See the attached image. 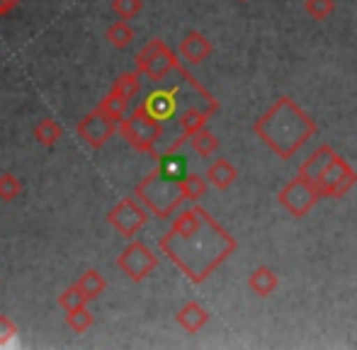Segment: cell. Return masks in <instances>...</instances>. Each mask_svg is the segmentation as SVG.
Listing matches in <instances>:
<instances>
[{
  "label": "cell",
  "instance_id": "obj_16",
  "mask_svg": "<svg viewBox=\"0 0 357 350\" xmlns=\"http://www.w3.org/2000/svg\"><path fill=\"white\" fill-rule=\"evenodd\" d=\"M207 183L214 185L216 190H229L231 185L236 183V178H238V171H236V166L229 161V158H216L212 166L207 168Z\"/></svg>",
  "mask_w": 357,
  "mask_h": 350
},
{
  "label": "cell",
  "instance_id": "obj_10",
  "mask_svg": "<svg viewBox=\"0 0 357 350\" xmlns=\"http://www.w3.org/2000/svg\"><path fill=\"white\" fill-rule=\"evenodd\" d=\"M75 132H78V137L83 139L85 146L102 149L105 144L114 137V132H119V127H117L114 119H109L107 114H102L98 107H95L93 112L85 114V117L80 119L78 127H75Z\"/></svg>",
  "mask_w": 357,
  "mask_h": 350
},
{
  "label": "cell",
  "instance_id": "obj_32",
  "mask_svg": "<svg viewBox=\"0 0 357 350\" xmlns=\"http://www.w3.org/2000/svg\"><path fill=\"white\" fill-rule=\"evenodd\" d=\"M241 3H248V0H241Z\"/></svg>",
  "mask_w": 357,
  "mask_h": 350
},
{
  "label": "cell",
  "instance_id": "obj_31",
  "mask_svg": "<svg viewBox=\"0 0 357 350\" xmlns=\"http://www.w3.org/2000/svg\"><path fill=\"white\" fill-rule=\"evenodd\" d=\"M20 5V0H0V17H5L8 13H13Z\"/></svg>",
  "mask_w": 357,
  "mask_h": 350
},
{
  "label": "cell",
  "instance_id": "obj_13",
  "mask_svg": "<svg viewBox=\"0 0 357 350\" xmlns=\"http://www.w3.org/2000/svg\"><path fill=\"white\" fill-rule=\"evenodd\" d=\"M335 151L328 146V144H321L319 149H316L314 153H311L309 158H306L304 163L299 166V175H304L306 180H311V183H316V180L321 178V173L326 171V166H328L331 161H333Z\"/></svg>",
  "mask_w": 357,
  "mask_h": 350
},
{
  "label": "cell",
  "instance_id": "obj_29",
  "mask_svg": "<svg viewBox=\"0 0 357 350\" xmlns=\"http://www.w3.org/2000/svg\"><path fill=\"white\" fill-rule=\"evenodd\" d=\"M112 10L119 20H132L144 10V0H112Z\"/></svg>",
  "mask_w": 357,
  "mask_h": 350
},
{
  "label": "cell",
  "instance_id": "obj_3",
  "mask_svg": "<svg viewBox=\"0 0 357 350\" xmlns=\"http://www.w3.org/2000/svg\"><path fill=\"white\" fill-rule=\"evenodd\" d=\"M134 195H137L146 204V209H151L158 219H168L170 214L180 207V202H185L183 178H173V175L155 168L153 173H149L142 183L137 185V192Z\"/></svg>",
  "mask_w": 357,
  "mask_h": 350
},
{
  "label": "cell",
  "instance_id": "obj_15",
  "mask_svg": "<svg viewBox=\"0 0 357 350\" xmlns=\"http://www.w3.org/2000/svg\"><path fill=\"white\" fill-rule=\"evenodd\" d=\"M248 287H250V292L258 294V297H270V294L280 287V275L275 273L273 268H268V265H260V268H255L253 273H250Z\"/></svg>",
  "mask_w": 357,
  "mask_h": 350
},
{
  "label": "cell",
  "instance_id": "obj_2",
  "mask_svg": "<svg viewBox=\"0 0 357 350\" xmlns=\"http://www.w3.org/2000/svg\"><path fill=\"white\" fill-rule=\"evenodd\" d=\"M253 132L278 158L289 161L319 132L316 122L291 98H278L253 124Z\"/></svg>",
  "mask_w": 357,
  "mask_h": 350
},
{
  "label": "cell",
  "instance_id": "obj_18",
  "mask_svg": "<svg viewBox=\"0 0 357 350\" xmlns=\"http://www.w3.org/2000/svg\"><path fill=\"white\" fill-rule=\"evenodd\" d=\"M127 107H129V100L122 98L119 93H112V90H109V93L105 95V98L100 100V105H98L100 112L107 114V117L114 119L117 124L124 119V114H127Z\"/></svg>",
  "mask_w": 357,
  "mask_h": 350
},
{
  "label": "cell",
  "instance_id": "obj_26",
  "mask_svg": "<svg viewBox=\"0 0 357 350\" xmlns=\"http://www.w3.org/2000/svg\"><path fill=\"white\" fill-rule=\"evenodd\" d=\"M93 324H95V319H93V312H88V307L66 312V326L71 328L73 333H85Z\"/></svg>",
  "mask_w": 357,
  "mask_h": 350
},
{
  "label": "cell",
  "instance_id": "obj_23",
  "mask_svg": "<svg viewBox=\"0 0 357 350\" xmlns=\"http://www.w3.org/2000/svg\"><path fill=\"white\" fill-rule=\"evenodd\" d=\"M107 42L112 44L114 49H127L129 44L134 42V29L127 20H119V22L109 24L107 29Z\"/></svg>",
  "mask_w": 357,
  "mask_h": 350
},
{
  "label": "cell",
  "instance_id": "obj_25",
  "mask_svg": "<svg viewBox=\"0 0 357 350\" xmlns=\"http://www.w3.org/2000/svg\"><path fill=\"white\" fill-rule=\"evenodd\" d=\"M207 192V178H199L195 173H188L183 178V195L190 202H199Z\"/></svg>",
  "mask_w": 357,
  "mask_h": 350
},
{
  "label": "cell",
  "instance_id": "obj_28",
  "mask_svg": "<svg viewBox=\"0 0 357 350\" xmlns=\"http://www.w3.org/2000/svg\"><path fill=\"white\" fill-rule=\"evenodd\" d=\"M20 192H22V183H20V178H15L13 173L0 175V199H3V202H13V199H17Z\"/></svg>",
  "mask_w": 357,
  "mask_h": 350
},
{
  "label": "cell",
  "instance_id": "obj_19",
  "mask_svg": "<svg viewBox=\"0 0 357 350\" xmlns=\"http://www.w3.org/2000/svg\"><path fill=\"white\" fill-rule=\"evenodd\" d=\"M75 284H78L80 292H83L88 299H98L100 294H105V289H107V280H105L98 270H88V273H83Z\"/></svg>",
  "mask_w": 357,
  "mask_h": 350
},
{
  "label": "cell",
  "instance_id": "obj_5",
  "mask_svg": "<svg viewBox=\"0 0 357 350\" xmlns=\"http://www.w3.org/2000/svg\"><path fill=\"white\" fill-rule=\"evenodd\" d=\"M178 68H180L178 56L170 52L163 39H151L142 52L137 54V71L155 83L163 81L168 73L178 71Z\"/></svg>",
  "mask_w": 357,
  "mask_h": 350
},
{
  "label": "cell",
  "instance_id": "obj_14",
  "mask_svg": "<svg viewBox=\"0 0 357 350\" xmlns=\"http://www.w3.org/2000/svg\"><path fill=\"white\" fill-rule=\"evenodd\" d=\"M175 321H178L188 333H197L209 324V312L199 302H188L178 314H175Z\"/></svg>",
  "mask_w": 357,
  "mask_h": 350
},
{
  "label": "cell",
  "instance_id": "obj_9",
  "mask_svg": "<svg viewBox=\"0 0 357 350\" xmlns=\"http://www.w3.org/2000/svg\"><path fill=\"white\" fill-rule=\"evenodd\" d=\"M117 268L122 270L132 282H144V280L158 268V256H155L146 243L132 241L117 256Z\"/></svg>",
  "mask_w": 357,
  "mask_h": 350
},
{
  "label": "cell",
  "instance_id": "obj_8",
  "mask_svg": "<svg viewBox=\"0 0 357 350\" xmlns=\"http://www.w3.org/2000/svg\"><path fill=\"white\" fill-rule=\"evenodd\" d=\"M355 183H357L355 168L350 166L343 156H338V153H335L333 161L326 166V171L321 173V178L316 180L321 195H324V197H333V199L345 197V195L355 188Z\"/></svg>",
  "mask_w": 357,
  "mask_h": 350
},
{
  "label": "cell",
  "instance_id": "obj_1",
  "mask_svg": "<svg viewBox=\"0 0 357 350\" xmlns=\"http://www.w3.org/2000/svg\"><path fill=\"white\" fill-rule=\"evenodd\" d=\"M160 251L195 284H202L231 253L236 238L204 207H190L173 219V227L158 241Z\"/></svg>",
  "mask_w": 357,
  "mask_h": 350
},
{
  "label": "cell",
  "instance_id": "obj_17",
  "mask_svg": "<svg viewBox=\"0 0 357 350\" xmlns=\"http://www.w3.org/2000/svg\"><path fill=\"white\" fill-rule=\"evenodd\" d=\"M209 117H212V112L209 109H199V107H188L183 114H180V129H183V137H192V134H197L199 129L207 127Z\"/></svg>",
  "mask_w": 357,
  "mask_h": 350
},
{
  "label": "cell",
  "instance_id": "obj_11",
  "mask_svg": "<svg viewBox=\"0 0 357 350\" xmlns=\"http://www.w3.org/2000/svg\"><path fill=\"white\" fill-rule=\"evenodd\" d=\"M212 52H214L212 42H209V39L204 37L202 32L185 34L183 42H180V47H178V54L188 63H192V66H197V63H204L209 56H212Z\"/></svg>",
  "mask_w": 357,
  "mask_h": 350
},
{
  "label": "cell",
  "instance_id": "obj_6",
  "mask_svg": "<svg viewBox=\"0 0 357 350\" xmlns=\"http://www.w3.org/2000/svg\"><path fill=\"white\" fill-rule=\"evenodd\" d=\"M321 197H324V195H321L319 185L311 183V180H306L304 175L296 173V178H291L289 183H287L284 188L280 190L278 202L282 204V207L291 214V217L304 219L306 214H309L311 209L316 207V202H319Z\"/></svg>",
  "mask_w": 357,
  "mask_h": 350
},
{
  "label": "cell",
  "instance_id": "obj_30",
  "mask_svg": "<svg viewBox=\"0 0 357 350\" xmlns=\"http://www.w3.org/2000/svg\"><path fill=\"white\" fill-rule=\"evenodd\" d=\"M17 336V326L8 317H0V346H8Z\"/></svg>",
  "mask_w": 357,
  "mask_h": 350
},
{
  "label": "cell",
  "instance_id": "obj_24",
  "mask_svg": "<svg viewBox=\"0 0 357 350\" xmlns=\"http://www.w3.org/2000/svg\"><path fill=\"white\" fill-rule=\"evenodd\" d=\"M90 299L85 297L83 292H80L78 284H71V287H66L61 294H59V307L63 309V312H73V309H83L88 307Z\"/></svg>",
  "mask_w": 357,
  "mask_h": 350
},
{
  "label": "cell",
  "instance_id": "obj_22",
  "mask_svg": "<svg viewBox=\"0 0 357 350\" xmlns=\"http://www.w3.org/2000/svg\"><path fill=\"white\" fill-rule=\"evenodd\" d=\"M112 93H119L122 98L134 100L139 93H142V73H139V71L122 73V76H119L117 81H114Z\"/></svg>",
  "mask_w": 357,
  "mask_h": 350
},
{
  "label": "cell",
  "instance_id": "obj_27",
  "mask_svg": "<svg viewBox=\"0 0 357 350\" xmlns=\"http://www.w3.org/2000/svg\"><path fill=\"white\" fill-rule=\"evenodd\" d=\"M304 10L311 20L316 22H324L333 15L335 10V0H304Z\"/></svg>",
  "mask_w": 357,
  "mask_h": 350
},
{
  "label": "cell",
  "instance_id": "obj_20",
  "mask_svg": "<svg viewBox=\"0 0 357 350\" xmlns=\"http://www.w3.org/2000/svg\"><path fill=\"white\" fill-rule=\"evenodd\" d=\"M63 137V129L59 122H54V119H42V122H37V127H34V139H37L42 146H56L59 142H61Z\"/></svg>",
  "mask_w": 357,
  "mask_h": 350
},
{
  "label": "cell",
  "instance_id": "obj_4",
  "mask_svg": "<svg viewBox=\"0 0 357 350\" xmlns=\"http://www.w3.org/2000/svg\"><path fill=\"white\" fill-rule=\"evenodd\" d=\"M122 139L139 153H153L155 144L163 137V122L155 119L144 105H139L132 112V117H124L119 122Z\"/></svg>",
  "mask_w": 357,
  "mask_h": 350
},
{
  "label": "cell",
  "instance_id": "obj_21",
  "mask_svg": "<svg viewBox=\"0 0 357 350\" xmlns=\"http://www.w3.org/2000/svg\"><path fill=\"white\" fill-rule=\"evenodd\" d=\"M190 144H192L195 153H199L202 158H209L219 151V139H216V134L209 132L207 127L199 129L197 134H192V137H190Z\"/></svg>",
  "mask_w": 357,
  "mask_h": 350
},
{
  "label": "cell",
  "instance_id": "obj_7",
  "mask_svg": "<svg viewBox=\"0 0 357 350\" xmlns=\"http://www.w3.org/2000/svg\"><path fill=\"white\" fill-rule=\"evenodd\" d=\"M146 222H149V212H146V204L137 197V195H134V197L119 199L107 214V224L117 234H122L124 238L137 236V234L146 227Z\"/></svg>",
  "mask_w": 357,
  "mask_h": 350
},
{
  "label": "cell",
  "instance_id": "obj_12",
  "mask_svg": "<svg viewBox=\"0 0 357 350\" xmlns=\"http://www.w3.org/2000/svg\"><path fill=\"white\" fill-rule=\"evenodd\" d=\"M178 88H170V90H155V93H151L149 98L144 100V107L149 109L151 114H153L155 119H168L170 114L175 112V105H178Z\"/></svg>",
  "mask_w": 357,
  "mask_h": 350
}]
</instances>
